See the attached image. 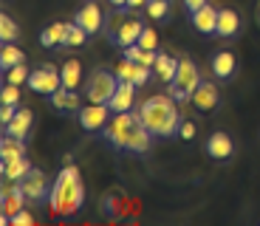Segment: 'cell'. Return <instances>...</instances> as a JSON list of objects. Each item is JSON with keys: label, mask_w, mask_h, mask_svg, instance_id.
<instances>
[{"label": "cell", "mask_w": 260, "mask_h": 226, "mask_svg": "<svg viewBox=\"0 0 260 226\" xmlns=\"http://www.w3.org/2000/svg\"><path fill=\"white\" fill-rule=\"evenodd\" d=\"M153 139L156 136L144 127L139 110L113 113L111 122L105 124V142L111 144V147L122 150V153H147Z\"/></svg>", "instance_id": "6da1fadb"}, {"label": "cell", "mask_w": 260, "mask_h": 226, "mask_svg": "<svg viewBox=\"0 0 260 226\" xmlns=\"http://www.w3.org/2000/svg\"><path fill=\"white\" fill-rule=\"evenodd\" d=\"M48 207L54 215L71 218L85 207V187H82V175L74 164L59 170V175L51 184V195H48Z\"/></svg>", "instance_id": "7a4b0ae2"}, {"label": "cell", "mask_w": 260, "mask_h": 226, "mask_svg": "<svg viewBox=\"0 0 260 226\" xmlns=\"http://www.w3.org/2000/svg\"><path fill=\"white\" fill-rule=\"evenodd\" d=\"M139 116H142L144 127L156 139H170V136L178 133V124H181V113L176 108V99L167 96V93H153L142 102L139 108Z\"/></svg>", "instance_id": "3957f363"}, {"label": "cell", "mask_w": 260, "mask_h": 226, "mask_svg": "<svg viewBox=\"0 0 260 226\" xmlns=\"http://www.w3.org/2000/svg\"><path fill=\"white\" fill-rule=\"evenodd\" d=\"M198 85H201V71H198V65H195L189 57H181L178 59L176 79L170 82V93H173V99H176V102H189V96L195 93Z\"/></svg>", "instance_id": "277c9868"}, {"label": "cell", "mask_w": 260, "mask_h": 226, "mask_svg": "<svg viewBox=\"0 0 260 226\" xmlns=\"http://www.w3.org/2000/svg\"><path fill=\"white\" fill-rule=\"evenodd\" d=\"M116 88H119V77H116V74H111L108 68H96L91 77L85 79V93H82V96L88 99V102L108 105V102H111V96L116 93Z\"/></svg>", "instance_id": "5b68a950"}, {"label": "cell", "mask_w": 260, "mask_h": 226, "mask_svg": "<svg viewBox=\"0 0 260 226\" xmlns=\"http://www.w3.org/2000/svg\"><path fill=\"white\" fill-rule=\"evenodd\" d=\"M28 88L34 90V93H43V96H51L54 90L62 88V71H59L57 65L51 62H43L37 68V71H31V77H28Z\"/></svg>", "instance_id": "8992f818"}, {"label": "cell", "mask_w": 260, "mask_h": 226, "mask_svg": "<svg viewBox=\"0 0 260 226\" xmlns=\"http://www.w3.org/2000/svg\"><path fill=\"white\" fill-rule=\"evenodd\" d=\"M111 116H113V110L108 108V105H99V102H88L85 108H79V113H77L82 130H88V133L105 130V124L111 122Z\"/></svg>", "instance_id": "52a82bcc"}, {"label": "cell", "mask_w": 260, "mask_h": 226, "mask_svg": "<svg viewBox=\"0 0 260 226\" xmlns=\"http://www.w3.org/2000/svg\"><path fill=\"white\" fill-rule=\"evenodd\" d=\"M20 187L26 192L28 204H43V201H48V195H51V184H48L46 173H43V170H34V167L26 178L20 181Z\"/></svg>", "instance_id": "ba28073f"}, {"label": "cell", "mask_w": 260, "mask_h": 226, "mask_svg": "<svg viewBox=\"0 0 260 226\" xmlns=\"http://www.w3.org/2000/svg\"><path fill=\"white\" fill-rule=\"evenodd\" d=\"M204 150H207V155L212 158V162H229V158L235 155V142H232V136L229 133L218 130V133H212L207 139Z\"/></svg>", "instance_id": "9c48e42d"}, {"label": "cell", "mask_w": 260, "mask_h": 226, "mask_svg": "<svg viewBox=\"0 0 260 226\" xmlns=\"http://www.w3.org/2000/svg\"><path fill=\"white\" fill-rule=\"evenodd\" d=\"M189 102H192L195 110L209 113V110H218V108H221V93H218V88H215L212 82H201L198 88H195V93L189 96Z\"/></svg>", "instance_id": "30bf717a"}, {"label": "cell", "mask_w": 260, "mask_h": 226, "mask_svg": "<svg viewBox=\"0 0 260 226\" xmlns=\"http://www.w3.org/2000/svg\"><path fill=\"white\" fill-rule=\"evenodd\" d=\"M74 23H79L88 34H99L105 28V14H102V9H99V3H85L82 9H77Z\"/></svg>", "instance_id": "8fae6325"}, {"label": "cell", "mask_w": 260, "mask_h": 226, "mask_svg": "<svg viewBox=\"0 0 260 226\" xmlns=\"http://www.w3.org/2000/svg\"><path fill=\"white\" fill-rule=\"evenodd\" d=\"M150 71H153V68L139 65V62H133V59L124 57L122 62H119V68H116V77L122 79V82H133L136 88H142V85L150 82Z\"/></svg>", "instance_id": "7c38bea8"}, {"label": "cell", "mask_w": 260, "mask_h": 226, "mask_svg": "<svg viewBox=\"0 0 260 226\" xmlns=\"http://www.w3.org/2000/svg\"><path fill=\"white\" fill-rule=\"evenodd\" d=\"M189 23H192V28L198 34H215V28H218V9L209 6V3L195 9V12H189Z\"/></svg>", "instance_id": "4fadbf2b"}, {"label": "cell", "mask_w": 260, "mask_h": 226, "mask_svg": "<svg viewBox=\"0 0 260 226\" xmlns=\"http://www.w3.org/2000/svg\"><path fill=\"white\" fill-rule=\"evenodd\" d=\"M133 102H136V85L119 79V88H116V93L111 96L108 108H111L113 113H124V110H133Z\"/></svg>", "instance_id": "5bb4252c"}, {"label": "cell", "mask_w": 260, "mask_h": 226, "mask_svg": "<svg viewBox=\"0 0 260 226\" xmlns=\"http://www.w3.org/2000/svg\"><path fill=\"white\" fill-rule=\"evenodd\" d=\"M235 71H238V57L232 51H218L212 57V74L218 82H229L235 77Z\"/></svg>", "instance_id": "9a60e30c"}, {"label": "cell", "mask_w": 260, "mask_h": 226, "mask_svg": "<svg viewBox=\"0 0 260 226\" xmlns=\"http://www.w3.org/2000/svg\"><path fill=\"white\" fill-rule=\"evenodd\" d=\"M142 31H144V23H142V20H136V17H130V20H124V23H122V28L116 31V37H113L111 43L119 45V48L136 45L139 37H142Z\"/></svg>", "instance_id": "2e32d148"}, {"label": "cell", "mask_w": 260, "mask_h": 226, "mask_svg": "<svg viewBox=\"0 0 260 226\" xmlns=\"http://www.w3.org/2000/svg\"><path fill=\"white\" fill-rule=\"evenodd\" d=\"M31 122H34V113L28 108H17L14 119L3 127V136H12V139H26L28 130H31Z\"/></svg>", "instance_id": "e0dca14e"}, {"label": "cell", "mask_w": 260, "mask_h": 226, "mask_svg": "<svg viewBox=\"0 0 260 226\" xmlns=\"http://www.w3.org/2000/svg\"><path fill=\"white\" fill-rule=\"evenodd\" d=\"M238 31H241V14L235 12V9H218V28H215V34L229 40Z\"/></svg>", "instance_id": "ac0fdd59"}, {"label": "cell", "mask_w": 260, "mask_h": 226, "mask_svg": "<svg viewBox=\"0 0 260 226\" xmlns=\"http://www.w3.org/2000/svg\"><path fill=\"white\" fill-rule=\"evenodd\" d=\"M48 102L54 105L57 110H65V113H79V93L77 90H71V88H59V90H54L51 96H46Z\"/></svg>", "instance_id": "d6986e66"}, {"label": "cell", "mask_w": 260, "mask_h": 226, "mask_svg": "<svg viewBox=\"0 0 260 226\" xmlns=\"http://www.w3.org/2000/svg\"><path fill=\"white\" fill-rule=\"evenodd\" d=\"M68 31H71V23H51L46 31L40 34V43L46 48H62L65 40H68Z\"/></svg>", "instance_id": "ffe728a7"}, {"label": "cell", "mask_w": 260, "mask_h": 226, "mask_svg": "<svg viewBox=\"0 0 260 226\" xmlns=\"http://www.w3.org/2000/svg\"><path fill=\"white\" fill-rule=\"evenodd\" d=\"M153 71H156V79H161V82H173L176 79V71H178V59L176 57H170V54L158 51L156 57V65H153Z\"/></svg>", "instance_id": "44dd1931"}, {"label": "cell", "mask_w": 260, "mask_h": 226, "mask_svg": "<svg viewBox=\"0 0 260 226\" xmlns=\"http://www.w3.org/2000/svg\"><path fill=\"white\" fill-rule=\"evenodd\" d=\"M28 173H31V162H28L26 155L23 158H14V162H3V178L12 181V184L23 181Z\"/></svg>", "instance_id": "7402d4cb"}, {"label": "cell", "mask_w": 260, "mask_h": 226, "mask_svg": "<svg viewBox=\"0 0 260 226\" xmlns=\"http://www.w3.org/2000/svg\"><path fill=\"white\" fill-rule=\"evenodd\" d=\"M59 71H62V88H71L77 90L79 82H82V65H79V59H65L62 65H59Z\"/></svg>", "instance_id": "603a6c76"}, {"label": "cell", "mask_w": 260, "mask_h": 226, "mask_svg": "<svg viewBox=\"0 0 260 226\" xmlns=\"http://www.w3.org/2000/svg\"><path fill=\"white\" fill-rule=\"evenodd\" d=\"M23 155H26V144H23V139L3 136V142H0V158H3V162H14V158H23Z\"/></svg>", "instance_id": "cb8c5ba5"}, {"label": "cell", "mask_w": 260, "mask_h": 226, "mask_svg": "<svg viewBox=\"0 0 260 226\" xmlns=\"http://www.w3.org/2000/svg\"><path fill=\"white\" fill-rule=\"evenodd\" d=\"M122 54L127 59H133V62H139V65H147V68H153V65H156V57H158V51H147V48H142L139 43L122 48Z\"/></svg>", "instance_id": "d4e9b609"}, {"label": "cell", "mask_w": 260, "mask_h": 226, "mask_svg": "<svg viewBox=\"0 0 260 226\" xmlns=\"http://www.w3.org/2000/svg\"><path fill=\"white\" fill-rule=\"evenodd\" d=\"M20 62H23V51L14 43H3V48H0V68H3V74Z\"/></svg>", "instance_id": "484cf974"}, {"label": "cell", "mask_w": 260, "mask_h": 226, "mask_svg": "<svg viewBox=\"0 0 260 226\" xmlns=\"http://www.w3.org/2000/svg\"><path fill=\"white\" fill-rule=\"evenodd\" d=\"M88 37H91V34L85 31V28L79 26V23H71V31H68V40H65L62 48H68V51H74V48H82Z\"/></svg>", "instance_id": "4316f807"}, {"label": "cell", "mask_w": 260, "mask_h": 226, "mask_svg": "<svg viewBox=\"0 0 260 226\" xmlns=\"http://www.w3.org/2000/svg\"><path fill=\"white\" fill-rule=\"evenodd\" d=\"M17 34H20L17 23H14L9 14H0V40H3V43H14Z\"/></svg>", "instance_id": "83f0119b"}, {"label": "cell", "mask_w": 260, "mask_h": 226, "mask_svg": "<svg viewBox=\"0 0 260 226\" xmlns=\"http://www.w3.org/2000/svg\"><path fill=\"white\" fill-rule=\"evenodd\" d=\"M150 20H164L170 12V0H147V6H144Z\"/></svg>", "instance_id": "f1b7e54d"}, {"label": "cell", "mask_w": 260, "mask_h": 226, "mask_svg": "<svg viewBox=\"0 0 260 226\" xmlns=\"http://www.w3.org/2000/svg\"><path fill=\"white\" fill-rule=\"evenodd\" d=\"M6 82H12V85H23V82H28V77H31V71H28L26 65L20 62V65H14V68H9L6 74Z\"/></svg>", "instance_id": "f546056e"}, {"label": "cell", "mask_w": 260, "mask_h": 226, "mask_svg": "<svg viewBox=\"0 0 260 226\" xmlns=\"http://www.w3.org/2000/svg\"><path fill=\"white\" fill-rule=\"evenodd\" d=\"M0 105H20V85L6 82L0 90Z\"/></svg>", "instance_id": "4dcf8cb0"}, {"label": "cell", "mask_w": 260, "mask_h": 226, "mask_svg": "<svg viewBox=\"0 0 260 226\" xmlns=\"http://www.w3.org/2000/svg\"><path fill=\"white\" fill-rule=\"evenodd\" d=\"M139 45H142V48H147V51H156V45H158V34H156V28L144 26L142 37H139Z\"/></svg>", "instance_id": "1f68e13d"}, {"label": "cell", "mask_w": 260, "mask_h": 226, "mask_svg": "<svg viewBox=\"0 0 260 226\" xmlns=\"http://www.w3.org/2000/svg\"><path fill=\"white\" fill-rule=\"evenodd\" d=\"M195 130H198V127H195V122H189V119H181V124H178V139H181V142H192V139H195Z\"/></svg>", "instance_id": "d6a6232c"}, {"label": "cell", "mask_w": 260, "mask_h": 226, "mask_svg": "<svg viewBox=\"0 0 260 226\" xmlns=\"http://www.w3.org/2000/svg\"><path fill=\"white\" fill-rule=\"evenodd\" d=\"M34 223H37V218L31 212H26V209H20L17 215H12V226H34Z\"/></svg>", "instance_id": "836d02e7"}, {"label": "cell", "mask_w": 260, "mask_h": 226, "mask_svg": "<svg viewBox=\"0 0 260 226\" xmlns=\"http://www.w3.org/2000/svg\"><path fill=\"white\" fill-rule=\"evenodd\" d=\"M14 113H17V105H0V122H3V127L14 119Z\"/></svg>", "instance_id": "e575fe53"}, {"label": "cell", "mask_w": 260, "mask_h": 226, "mask_svg": "<svg viewBox=\"0 0 260 226\" xmlns=\"http://www.w3.org/2000/svg\"><path fill=\"white\" fill-rule=\"evenodd\" d=\"M209 0H184V9L187 12H195V9H201V6H207Z\"/></svg>", "instance_id": "d590c367"}, {"label": "cell", "mask_w": 260, "mask_h": 226, "mask_svg": "<svg viewBox=\"0 0 260 226\" xmlns=\"http://www.w3.org/2000/svg\"><path fill=\"white\" fill-rule=\"evenodd\" d=\"M147 0H127V9H144Z\"/></svg>", "instance_id": "8d00e7d4"}, {"label": "cell", "mask_w": 260, "mask_h": 226, "mask_svg": "<svg viewBox=\"0 0 260 226\" xmlns=\"http://www.w3.org/2000/svg\"><path fill=\"white\" fill-rule=\"evenodd\" d=\"M113 9H127V0H108Z\"/></svg>", "instance_id": "74e56055"}]
</instances>
